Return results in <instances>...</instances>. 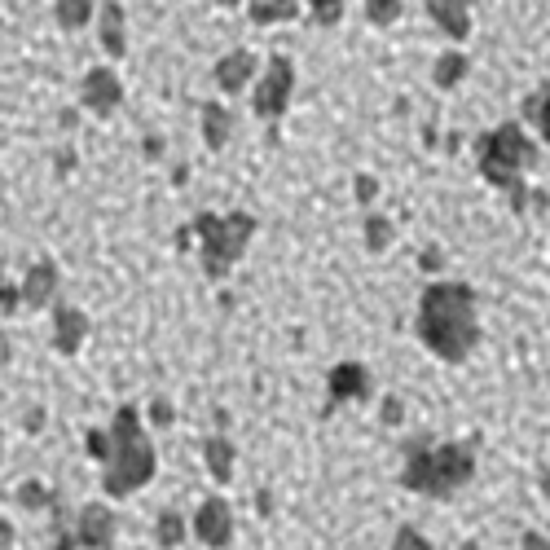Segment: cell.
<instances>
[{"label":"cell","mask_w":550,"mask_h":550,"mask_svg":"<svg viewBox=\"0 0 550 550\" xmlns=\"http://www.w3.org/2000/svg\"><path fill=\"white\" fill-rule=\"evenodd\" d=\"M418 335L445 361H462L476 348V295L462 282H436L423 291Z\"/></svg>","instance_id":"1"},{"label":"cell","mask_w":550,"mask_h":550,"mask_svg":"<svg viewBox=\"0 0 550 550\" xmlns=\"http://www.w3.org/2000/svg\"><path fill=\"white\" fill-rule=\"evenodd\" d=\"M106 493L124 498V493L141 489L150 476H154V449L150 440L141 436V423H137V410H119L115 414V427L106 436Z\"/></svg>","instance_id":"2"},{"label":"cell","mask_w":550,"mask_h":550,"mask_svg":"<svg viewBox=\"0 0 550 550\" xmlns=\"http://www.w3.org/2000/svg\"><path fill=\"white\" fill-rule=\"evenodd\" d=\"M476 471V454L471 445H427L414 449L410 462L401 471V484L414 493H432V498H445V493L462 489Z\"/></svg>","instance_id":"3"},{"label":"cell","mask_w":550,"mask_h":550,"mask_svg":"<svg viewBox=\"0 0 550 550\" xmlns=\"http://www.w3.org/2000/svg\"><path fill=\"white\" fill-rule=\"evenodd\" d=\"M533 159H537V154H533V141H528L515 124H502V128L480 146V168H484V176H489L498 190H511L515 207H524L520 172H524Z\"/></svg>","instance_id":"4"},{"label":"cell","mask_w":550,"mask_h":550,"mask_svg":"<svg viewBox=\"0 0 550 550\" xmlns=\"http://www.w3.org/2000/svg\"><path fill=\"white\" fill-rule=\"evenodd\" d=\"M198 238H203V269L212 278H225L229 264L242 256L247 238L256 234V220L247 212H234V216H198L194 220Z\"/></svg>","instance_id":"5"},{"label":"cell","mask_w":550,"mask_h":550,"mask_svg":"<svg viewBox=\"0 0 550 550\" xmlns=\"http://www.w3.org/2000/svg\"><path fill=\"white\" fill-rule=\"evenodd\" d=\"M291 88H295V66L286 58H273L269 71H264V80L256 88V115L260 119H278L286 102H291Z\"/></svg>","instance_id":"6"},{"label":"cell","mask_w":550,"mask_h":550,"mask_svg":"<svg viewBox=\"0 0 550 550\" xmlns=\"http://www.w3.org/2000/svg\"><path fill=\"white\" fill-rule=\"evenodd\" d=\"M119 102H124V84H119V75L115 71H88L84 75V106L88 110H97V115H110Z\"/></svg>","instance_id":"7"},{"label":"cell","mask_w":550,"mask_h":550,"mask_svg":"<svg viewBox=\"0 0 550 550\" xmlns=\"http://www.w3.org/2000/svg\"><path fill=\"white\" fill-rule=\"evenodd\" d=\"M194 533L203 537L207 546H229V537H234V520H229V506L212 498V502H203V511H198V520H194Z\"/></svg>","instance_id":"8"},{"label":"cell","mask_w":550,"mask_h":550,"mask_svg":"<svg viewBox=\"0 0 550 550\" xmlns=\"http://www.w3.org/2000/svg\"><path fill=\"white\" fill-rule=\"evenodd\" d=\"M115 537V515L106 506H84L80 511V546L88 550H106Z\"/></svg>","instance_id":"9"},{"label":"cell","mask_w":550,"mask_h":550,"mask_svg":"<svg viewBox=\"0 0 550 550\" xmlns=\"http://www.w3.org/2000/svg\"><path fill=\"white\" fill-rule=\"evenodd\" d=\"M467 5H471V0H427V9H432L436 27L445 31L449 40H467V31H471Z\"/></svg>","instance_id":"10"},{"label":"cell","mask_w":550,"mask_h":550,"mask_svg":"<svg viewBox=\"0 0 550 550\" xmlns=\"http://www.w3.org/2000/svg\"><path fill=\"white\" fill-rule=\"evenodd\" d=\"M256 75V58H251L247 49H238V53H225V58L216 62V84L225 88V93H238L242 84Z\"/></svg>","instance_id":"11"},{"label":"cell","mask_w":550,"mask_h":550,"mask_svg":"<svg viewBox=\"0 0 550 550\" xmlns=\"http://www.w3.org/2000/svg\"><path fill=\"white\" fill-rule=\"evenodd\" d=\"M366 392H370V374L357 361H344V366L330 370V396L335 401H352V396H366Z\"/></svg>","instance_id":"12"},{"label":"cell","mask_w":550,"mask_h":550,"mask_svg":"<svg viewBox=\"0 0 550 550\" xmlns=\"http://www.w3.org/2000/svg\"><path fill=\"white\" fill-rule=\"evenodd\" d=\"M58 291V269L49 260H40L36 269L27 273V286H22V300L27 304H49V295Z\"/></svg>","instance_id":"13"},{"label":"cell","mask_w":550,"mask_h":550,"mask_svg":"<svg viewBox=\"0 0 550 550\" xmlns=\"http://www.w3.org/2000/svg\"><path fill=\"white\" fill-rule=\"evenodd\" d=\"M84 330H88V322H84L80 308H58V348L62 352L80 348L84 344Z\"/></svg>","instance_id":"14"},{"label":"cell","mask_w":550,"mask_h":550,"mask_svg":"<svg viewBox=\"0 0 550 550\" xmlns=\"http://www.w3.org/2000/svg\"><path fill=\"white\" fill-rule=\"evenodd\" d=\"M102 44H106V53H124L128 44H124V9L119 5H106V14H102Z\"/></svg>","instance_id":"15"},{"label":"cell","mask_w":550,"mask_h":550,"mask_svg":"<svg viewBox=\"0 0 550 550\" xmlns=\"http://www.w3.org/2000/svg\"><path fill=\"white\" fill-rule=\"evenodd\" d=\"M203 137H207V146H212V150H225V141H229V110H220V106H207L203 110Z\"/></svg>","instance_id":"16"},{"label":"cell","mask_w":550,"mask_h":550,"mask_svg":"<svg viewBox=\"0 0 550 550\" xmlns=\"http://www.w3.org/2000/svg\"><path fill=\"white\" fill-rule=\"evenodd\" d=\"M207 467H212L216 480H229V471H234V445L220 436L207 440Z\"/></svg>","instance_id":"17"},{"label":"cell","mask_w":550,"mask_h":550,"mask_svg":"<svg viewBox=\"0 0 550 550\" xmlns=\"http://www.w3.org/2000/svg\"><path fill=\"white\" fill-rule=\"evenodd\" d=\"M462 75H467V58H462V53H440V58H436V84L454 88Z\"/></svg>","instance_id":"18"},{"label":"cell","mask_w":550,"mask_h":550,"mask_svg":"<svg viewBox=\"0 0 550 550\" xmlns=\"http://www.w3.org/2000/svg\"><path fill=\"white\" fill-rule=\"evenodd\" d=\"M88 14H93V0H58V22L62 27H84Z\"/></svg>","instance_id":"19"},{"label":"cell","mask_w":550,"mask_h":550,"mask_svg":"<svg viewBox=\"0 0 550 550\" xmlns=\"http://www.w3.org/2000/svg\"><path fill=\"white\" fill-rule=\"evenodd\" d=\"M524 115L533 119L537 128H542V141L550 146V93H537V97H528V102H524Z\"/></svg>","instance_id":"20"},{"label":"cell","mask_w":550,"mask_h":550,"mask_svg":"<svg viewBox=\"0 0 550 550\" xmlns=\"http://www.w3.org/2000/svg\"><path fill=\"white\" fill-rule=\"evenodd\" d=\"M278 18H295V0H260L251 9V22H278Z\"/></svg>","instance_id":"21"},{"label":"cell","mask_w":550,"mask_h":550,"mask_svg":"<svg viewBox=\"0 0 550 550\" xmlns=\"http://www.w3.org/2000/svg\"><path fill=\"white\" fill-rule=\"evenodd\" d=\"M181 537H185V524H181V515L176 511H163L159 515V546H181Z\"/></svg>","instance_id":"22"},{"label":"cell","mask_w":550,"mask_h":550,"mask_svg":"<svg viewBox=\"0 0 550 550\" xmlns=\"http://www.w3.org/2000/svg\"><path fill=\"white\" fill-rule=\"evenodd\" d=\"M388 238H392L388 220H383V216H370V220H366V247H370V251H383V247H388Z\"/></svg>","instance_id":"23"},{"label":"cell","mask_w":550,"mask_h":550,"mask_svg":"<svg viewBox=\"0 0 550 550\" xmlns=\"http://www.w3.org/2000/svg\"><path fill=\"white\" fill-rule=\"evenodd\" d=\"M366 14H370V22L388 27V22H396V14H401V0H370Z\"/></svg>","instance_id":"24"},{"label":"cell","mask_w":550,"mask_h":550,"mask_svg":"<svg viewBox=\"0 0 550 550\" xmlns=\"http://www.w3.org/2000/svg\"><path fill=\"white\" fill-rule=\"evenodd\" d=\"M392 550H432L427 546V537L418 533V528H401V533H396V546Z\"/></svg>","instance_id":"25"},{"label":"cell","mask_w":550,"mask_h":550,"mask_svg":"<svg viewBox=\"0 0 550 550\" xmlns=\"http://www.w3.org/2000/svg\"><path fill=\"white\" fill-rule=\"evenodd\" d=\"M313 5H317V18H322V22L339 18V0H313Z\"/></svg>","instance_id":"26"},{"label":"cell","mask_w":550,"mask_h":550,"mask_svg":"<svg viewBox=\"0 0 550 550\" xmlns=\"http://www.w3.org/2000/svg\"><path fill=\"white\" fill-rule=\"evenodd\" d=\"M374 194H379V181H374V176H357V198H361V203L374 198Z\"/></svg>","instance_id":"27"},{"label":"cell","mask_w":550,"mask_h":550,"mask_svg":"<svg viewBox=\"0 0 550 550\" xmlns=\"http://www.w3.org/2000/svg\"><path fill=\"white\" fill-rule=\"evenodd\" d=\"M18 498L27 502V506H40V502H44V489H40V484H22V493H18Z\"/></svg>","instance_id":"28"},{"label":"cell","mask_w":550,"mask_h":550,"mask_svg":"<svg viewBox=\"0 0 550 550\" xmlns=\"http://www.w3.org/2000/svg\"><path fill=\"white\" fill-rule=\"evenodd\" d=\"M88 449H93L97 458H106V449H110V445H106V436H102V432H93V436H88Z\"/></svg>","instance_id":"29"},{"label":"cell","mask_w":550,"mask_h":550,"mask_svg":"<svg viewBox=\"0 0 550 550\" xmlns=\"http://www.w3.org/2000/svg\"><path fill=\"white\" fill-rule=\"evenodd\" d=\"M172 410H168V401H154V423H168Z\"/></svg>","instance_id":"30"},{"label":"cell","mask_w":550,"mask_h":550,"mask_svg":"<svg viewBox=\"0 0 550 550\" xmlns=\"http://www.w3.org/2000/svg\"><path fill=\"white\" fill-rule=\"evenodd\" d=\"M524 550H550V546H546V537H537V533H528V537H524Z\"/></svg>","instance_id":"31"},{"label":"cell","mask_w":550,"mask_h":550,"mask_svg":"<svg viewBox=\"0 0 550 550\" xmlns=\"http://www.w3.org/2000/svg\"><path fill=\"white\" fill-rule=\"evenodd\" d=\"M0 542H9V524H0Z\"/></svg>","instance_id":"32"},{"label":"cell","mask_w":550,"mask_h":550,"mask_svg":"<svg viewBox=\"0 0 550 550\" xmlns=\"http://www.w3.org/2000/svg\"><path fill=\"white\" fill-rule=\"evenodd\" d=\"M0 357H5V339H0Z\"/></svg>","instance_id":"33"},{"label":"cell","mask_w":550,"mask_h":550,"mask_svg":"<svg viewBox=\"0 0 550 550\" xmlns=\"http://www.w3.org/2000/svg\"><path fill=\"white\" fill-rule=\"evenodd\" d=\"M220 5H238V0H220Z\"/></svg>","instance_id":"34"},{"label":"cell","mask_w":550,"mask_h":550,"mask_svg":"<svg viewBox=\"0 0 550 550\" xmlns=\"http://www.w3.org/2000/svg\"><path fill=\"white\" fill-rule=\"evenodd\" d=\"M0 291H5V286H0Z\"/></svg>","instance_id":"35"}]
</instances>
